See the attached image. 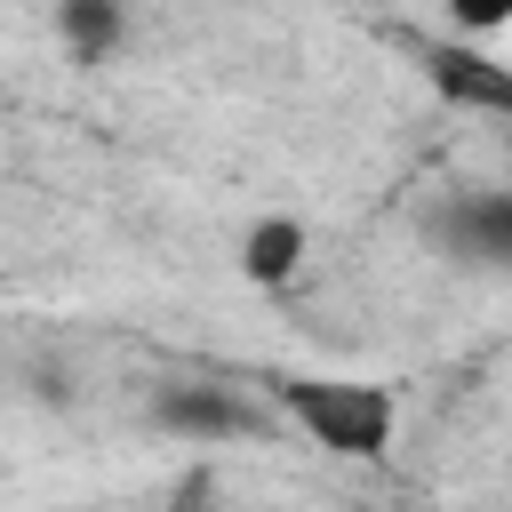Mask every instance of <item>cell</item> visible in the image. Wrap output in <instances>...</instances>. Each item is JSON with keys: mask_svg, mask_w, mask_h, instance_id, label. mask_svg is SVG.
<instances>
[{"mask_svg": "<svg viewBox=\"0 0 512 512\" xmlns=\"http://www.w3.org/2000/svg\"><path fill=\"white\" fill-rule=\"evenodd\" d=\"M312 264V224L304 216H256L240 232V280L248 288H288Z\"/></svg>", "mask_w": 512, "mask_h": 512, "instance_id": "277c9868", "label": "cell"}, {"mask_svg": "<svg viewBox=\"0 0 512 512\" xmlns=\"http://www.w3.org/2000/svg\"><path fill=\"white\" fill-rule=\"evenodd\" d=\"M424 240H432L456 272L512 280V184H472V192H448V200L424 216Z\"/></svg>", "mask_w": 512, "mask_h": 512, "instance_id": "3957f363", "label": "cell"}, {"mask_svg": "<svg viewBox=\"0 0 512 512\" xmlns=\"http://www.w3.org/2000/svg\"><path fill=\"white\" fill-rule=\"evenodd\" d=\"M440 16H448L464 40H496V32H512V0H440Z\"/></svg>", "mask_w": 512, "mask_h": 512, "instance_id": "52a82bcc", "label": "cell"}, {"mask_svg": "<svg viewBox=\"0 0 512 512\" xmlns=\"http://www.w3.org/2000/svg\"><path fill=\"white\" fill-rule=\"evenodd\" d=\"M144 424L168 448H248V440H280V408L272 392L224 384V376H160L144 400Z\"/></svg>", "mask_w": 512, "mask_h": 512, "instance_id": "7a4b0ae2", "label": "cell"}, {"mask_svg": "<svg viewBox=\"0 0 512 512\" xmlns=\"http://www.w3.org/2000/svg\"><path fill=\"white\" fill-rule=\"evenodd\" d=\"M440 80H456L464 96H480V104L512 112V72H496V64H480V56H448V64H440Z\"/></svg>", "mask_w": 512, "mask_h": 512, "instance_id": "8992f818", "label": "cell"}, {"mask_svg": "<svg viewBox=\"0 0 512 512\" xmlns=\"http://www.w3.org/2000/svg\"><path fill=\"white\" fill-rule=\"evenodd\" d=\"M56 40L72 64H112L128 48V0H56Z\"/></svg>", "mask_w": 512, "mask_h": 512, "instance_id": "5b68a950", "label": "cell"}, {"mask_svg": "<svg viewBox=\"0 0 512 512\" xmlns=\"http://www.w3.org/2000/svg\"><path fill=\"white\" fill-rule=\"evenodd\" d=\"M280 424L336 464H376L400 440V392L368 376H264Z\"/></svg>", "mask_w": 512, "mask_h": 512, "instance_id": "6da1fadb", "label": "cell"}]
</instances>
